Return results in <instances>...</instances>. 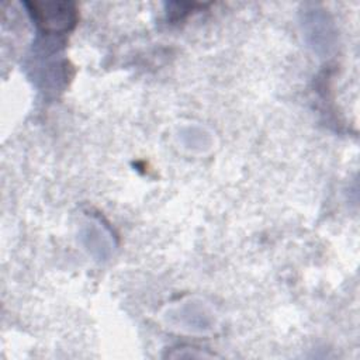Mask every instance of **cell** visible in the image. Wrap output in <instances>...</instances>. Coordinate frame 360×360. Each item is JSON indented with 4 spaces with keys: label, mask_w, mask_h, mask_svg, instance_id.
Masks as SVG:
<instances>
[{
    "label": "cell",
    "mask_w": 360,
    "mask_h": 360,
    "mask_svg": "<svg viewBox=\"0 0 360 360\" xmlns=\"http://www.w3.org/2000/svg\"><path fill=\"white\" fill-rule=\"evenodd\" d=\"M177 136L186 149L197 153H204L214 145L212 134L200 125H184L179 129Z\"/></svg>",
    "instance_id": "5"
},
{
    "label": "cell",
    "mask_w": 360,
    "mask_h": 360,
    "mask_svg": "<svg viewBox=\"0 0 360 360\" xmlns=\"http://www.w3.org/2000/svg\"><path fill=\"white\" fill-rule=\"evenodd\" d=\"M165 318L172 328L188 333H207L215 326L214 312L195 300H188L170 308Z\"/></svg>",
    "instance_id": "2"
},
{
    "label": "cell",
    "mask_w": 360,
    "mask_h": 360,
    "mask_svg": "<svg viewBox=\"0 0 360 360\" xmlns=\"http://www.w3.org/2000/svg\"><path fill=\"white\" fill-rule=\"evenodd\" d=\"M79 242L97 262H107L114 253V239L110 231L96 219H86L79 226Z\"/></svg>",
    "instance_id": "4"
},
{
    "label": "cell",
    "mask_w": 360,
    "mask_h": 360,
    "mask_svg": "<svg viewBox=\"0 0 360 360\" xmlns=\"http://www.w3.org/2000/svg\"><path fill=\"white\" fill-rule=\"evenodd\" d=\"M37 25L48 34H60L73 28L77 11L70 1H34L27 4Z\"/></svg>",
    "instance_id": "1"
},
{
    "label": "cell",
    "mask_w": 360,
    "mask_h": 360,
    "mask_svg": "<svg viewBox=\"0 0 360 360\" xmlns=\"http://www.w3.org/2000/svg\"><path fill=\"white\" fill-rule=\"evenodd\" d=\"M301 27L307 44L319 55H326L336 44V30L330 15L319 8H305L301 15Z\"/></svg>",
    "instance_id": "3"
}]
</instances>
